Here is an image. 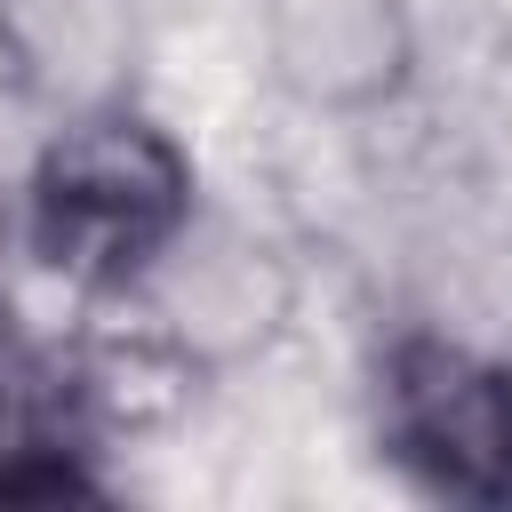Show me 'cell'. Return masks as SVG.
I'll list each match as a JSON object with an SVG mask.
<instances>
[{
	"instance_id": "3",
	"label": "cell",
	"mask_w": 512,
	"mask_h": 512,
	"mask_svg": "<svg viewBox=\"0 0 512 512\" xmlns=\"http://www.w3.org/2000/svg\"><path fill=\"white\" fill-rule=\"evenodd\" d=\"M296 256L248 224H216L208 208L192 216V232L152 264V280L136 296H120L128 312H144L176 352H192L208 376H232L248 360H264L288 320H296Z\"/></svg>"
},
{
	"instance_id": "2",
	"label": "cell",
	"mask_w": 512,
	"mask_h": 512,
	"mask_svg": "<svg viewBox=\"0 0 512 512\" xmlns=\"http://www.w3.org/2000/svg\"><path fill=\"white\" fill-rule=\"evenodd\" d=\"M368 440L400 488L448 512H512V352L400 328L368 376Z\"/></svg>"
},
{
	"instance_id": "5",
	"label": "cell",
	"mask_w": 512,
	"mask_h": 512,
	"mask_svg": "<svg viewBox=\"0 0 512 512\" xmlns=\"http://www.w3.org/2000/svg\"><path fill=\"white\" fill-rule=\"evenodd\" d=\"M144 0H0V88L40 112H88L136 96Z\"/></svg>"
},
{
	"instance_id": "1",
	"label": "cell",
	"mask_w": 512,
	"mask_h": 512,
	"mask_svg": "<svg viewBox=\"0 0 512 512\" xmlns=\"http://www.w3.org/2000/svg\"><path fill=\"white\" fill-rule=\"evenodd\" d=\"M200 216L192 144L136 96L40 120V144L8 192V248L72 304H120Z\"/></svg>"
},
{
	"instance_id": "4",
	"label": "cell",
	"mask_w": 512,
	"mask_h": 512,
	"mask_svg": "<svg viewBox=\"0 0 512 512\" xmlns=\"http://www.w3.org/2000/svg\"><path fill=\"white\" fill-rule=\"evenodd\" d=\"M264 72L320 120H376L416 88L408 0H264Z\"/></svg>"
}]
</instances>
